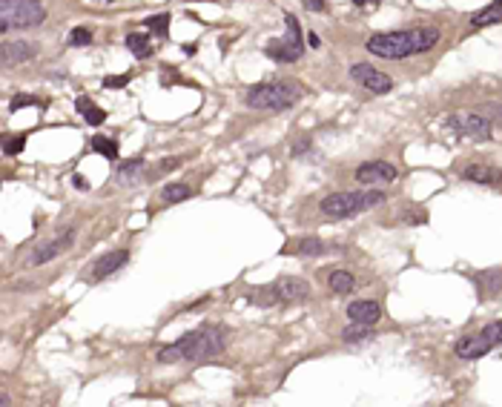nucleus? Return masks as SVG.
<instances>
[{
  "mask_svg": "<svg viewBox=\"0 0 502 407\" xmlns=\"http://www.w3.org/2000/svg\"><path fill=\"white\" fill-rule=\"evenodd\" d=\"M440 43V29L436 26H413V29H399V32H379L370 35L365 49L374 58L385 60H404L411 55H425Z\"/></svg>",
  "mask_w": 502,
  "mask_h": 407,
  "instance_id": "nucleus-1",
  "label": "nucleus"
},
{
  "mask_svg": "<svg viewBox=\"0 0 502 407\" xmlns=\"http://www.w3.org/2000/svg\"><path fill=\"white\" fill-rule=\"evenodd\" d=\"M227 347V336L221 327H198L184 333L178 341L158 350V362L172 364V362H204L213 359Z\"/></svg>",
  "mask_w": 502,
  "mask_h": 407,
  "instance_id": "nucleus-2",
  "label": "nucleus"
},
{
  "mask_svg": "<svg viewBox=\"0 0 502 407\" xmlns=\"http://www.w3.org/2000/svg\"><path fill=\"white\" fill-rule=\"evenodd\" d=\"M301 97V86L290 84V80H270V84H258L250 86L244 95V104L250 109H273V112H284L290 109Z\"/></svg>",
  "mask_w": 502,
  "mask_h": 407,
  "instance_id": "nucleus-3",
  "label": "nucleus"
},
{
  "mask_svg": "<svg viewBox=\"0 0 502 407\" xmlns=\"http://www.w3.org/2000/svg\"><path fill=\"white\" fill-rule=\"evenodd\" d=\"M379 204H385V192L367 189V192H333L328 198H321L319 207H321V216L328 218H353Z\"/></svg>",
  "mask_w": 502,
  "mask_h": 407,
  "instance_id": "nucleus-4",
  "label": "nucleus"
},
{
  "mask_svg": "<svg viewBox=\"0 0 502 407\" xmlns=\"http://www.w3.org/2000/svg\"><path fill=\"white\" fill-rule=\"evenodd\" d=\"M46 21V6L41 0H3L0 3V32L32 29Z\"/></svg>",
  "mask_w": 502,
  "mask_h": 407,
  "instance_id": "nucleus-5",
  "label": "nucleus"
},
{
  "mask_svg": "<svg viewBox=\"0 0 502 407\" xmlns=\"http://www.w3.org/2000/svg\"><path fill=\"white\" fill-rule=\"evenodd\" d=\"M307 296H310V284L304 279H296V275H284L276 284L250 292L247 299L255 304H279V301H304Z\"/></svg>",
  "mask_w": 502,
  "mask_h": 407,
  "instance_id": "nucleus-6",
  "label": "nucleus"
},
{
  "mask_svg": "<svg viewBox=\"0 0 502 407\" xmlns=\"http://www.w3.org/2000/svg\"><path fill=\"white\" fill-rule=\"evenodd\" d=\"M499 345H502V321H491V324H485L479 333L459 338L453 350H457L459 359L474 362V359H479V356H485V353H491Z\"/></svg>",
  "mask_w": 502,
  "mask_h": 407,
  "instance_id": "nucleus-7",
  "label": "nucleus"
},
{
  "mask_svg": "<svg viewBox=\"0 0 502 407\" xmlns=\"http://www.w3.org/2000/svg\"><path fill=\"white\" fill-rule=\"evenodd\" d=\"M287 23V35L279 40H270L264 55L279 60V63H296L304 55V40H301V23L296 21V14H284Z\"/></svg>",
  "mask_w": 502,
  "mask_h": 407,
  "instance_id": "nucleus-8",
  "label": "nucleus"
},
{
  "mask_svg": "<svg viewBox=\"0 0 502 407\" xmlns=\"http://www.w3.org/2000/svg\"><path fill=\"white\" fill-rule=\"evenodd\" d=\"M350 78L359 86H365L367 92H374V95H387V92L393 89V80L387 78L385 72H379L376 67H370V63H353V67H350Z\"/></svg>",
  "mask_w": 502,
  "mask_h": 407,
  "instance_id": "nucleus-9",
  "label": "nucleus"
},
{
  "mask_svg": "<svg viewBox=\"0 0 502 407\" xmlns=\"http://www.w3.org/2000/svg\"><path fill=\"white\" fill-rule=\"evenodd\" d=\"M126 261H129V250L104 253L101 258H95V261L84 270V281H104V279H109L112 272H118Z\"/></svg>",
  "mask_w": 502,
  "mask_h": 407,
  "instance_id": "nucleus-10",
  "label": "nucleus"
},
{
  "mask_svg": "<svg viewBox=\"0 0 502 407\" xmlns=\"http://www.w3.org/2000/svg\"><path fill=\"white\" fill-rule=\"evenodd\" d=\"M72 241H75V230L60 233L58 238H52V241L41 244V247H35V253L29 255V264H32V267H41V264L55 261V258H58L60 253H67V250L72 247Z\"/></svg>",
  "mask_w": 502,
  "mask_h": 407,
  "instance_id": "nucleus-11",
  "label": "nucleus"
},
{
  "mask_svg": "<svg viewBox=\"0 0 502 407\" xmlns=\"http://www.w3.org/2000/svg\"><path fill=\"white\" fill-rule=\"evenodd\" d=\"M448 126L457 135H465V138H477V141L491 138V121L485 115H457V118L448 121Z\"/></svg>",
  "mask_w": 502,
  "mask_h": 407,
  "instance_id": "nucleus-12",
  "label": "nucleus"
},
{
  "mask_svg": "<svg viewBox=\"0 0 502 407\" xmlns=\"http://www.w3.org/2000/svg\"><path fill=\"white\" fill-rule=\"evenodd\" d=\"M396 178V167L391 164V161H367V164H362L359 170H356V181L359 184H391Z\"/></svg>",
  "mask_w": 502,
  "mask_h": 407,
  "instance_id": "nucleus-13",
  "label": "nucleus"
},
{
  "mask_svg": "<svg viewBox=\"0 0 502 407\" xmlns=\"http://www.w3.org/2000/svg\"><path fill=\"white\" fill-rule=\"evenodd\" d=\"M459 175L465 178V181L471 184H482V187H502V170L497 167H488V164H468L459 170Z\"/></svg>",
  "mask_w": 502,
  "mask_h": 407,
  "instance_id": "nucleus-14",
  "label": "nucleus"
},
{
  "mask_svg": "<svg viewBox=\"0 0 502 407\" xmlns=\"http://www.w3.org/2000/svg\"><path fill=\"white\" fill-rule=\"evenodd\" d=\"M347 318L350 321H362V324H374L382 318V307H379V301H374V299H359V301H350L347 304Z\"/></svg>",
  "mask_w": 502,
  "mask_h": 407,
  "instance_id": "nucleus-15",
  "label": "nucleus"
},
{
  "mask_svg": "<svg viewBox=\"0 0 502 407\" xmlns=\"http://www.w3.org/2000/svg\"><path fill=\"white\" fill-rule=\"evenodd\" d=\"M75 109L80 112V118H84L89 126H101L104 121H106V112L92 101V97H87V95H80L78 101H75Z\"/></svg>",
  "mask_w": 502,
  "mask_h": 407,
  "instance_id": "nucleus-16",
  "label": "nucleus"
},
{
  "mask_svg": "<svg viewBox=\"0 0 502 407\" xmlns=\"http://www.w3.org/2000/svg\"><path fill=\"white\" fill-rule=\"evenodd\" d=\"M494 23H502V0H494V3H488L482 12H477L474 18H471V26L474 29L494 26Z\"/></svg>",
  "mask_w": 502,
  "mask_h": 407,
  "instance_id": "nucleus-17",
  "label": "nucleus"
},
{
  "mask_svg": "<svg viewBox=\"0 0 502 407\" xmlns=\"http://www.w3.org/2000/svg\"><path fill=\"white\" fill-rule=\"evenodd\" d=\"M32 55H35V49H32V43H23V40H18V43H3V67H12V63H18V60H29Z\"/></svg>",
  "mask_w": 502,
  "mask_h": 407,
  "instance_id": "nucleus-18",
  "label": "nucleus"
},
{
  "mask_svg": "<svg viewBox=\"0 0 502 407\" xmlns=\"http://www.w3.org/2000/svg\"><path fill=\"white\" fill-rule=\"evenodd\" d=\"M144 167H147V164H144L141 158L121 164V167H118V184H121V187H133V184L138 181V178L144 175Z\"/></svg>",
  "mask_w": 502,
  "mask_h": 407,
  "instance_id": "nucleus-19",
  "label": "nucleus"
},
{
  "mask_svg": "<svg viewBox=\"0 0 502 407\" xmlns=\"http://www.w3.org/2000/svg\"><path fill=\"white\" fill-rule=\"evenodd\" d=\"M328 284H330V290L336 292V296H347V292H353V287H356V279L347 270H333Z\"/></svg>",
  "mask_w": 502,
  "mask_h": 407,
  "instance_id": "nucleus-20",
  "label": "nucleus"
},
{
  "mask_svg": "<svg viewBox=\"0 0 502 407\" xmlns=\"http://www.w3.org/2000/svg\"><path fill=\"white\" fill-rule=\"evenodd\" d=\"M477 281L485 296H497V292H502V270H485V272H479Z\"/></svg>",
  "mask_w": 502,
  "mask_h": 407,
  "instance_id": "nucleus-21",
  "label": "nucleus"
},
{
  "mask_svg": "<svg viewBox=\"0 0 502 407\" xmlns=\"http://www.w3.org/2000/svg\"><path fill=\"white\" fill-rule=\"evenodd\" d=\"M190 195H192L190 184H164V189H161V201H164V204H178V201H187Z\"/></svg>",
  "mask_w": 502,
  "mask_h": 407,
  "instance_id": "nucleus-22",
  "label": "nucleus"
},
{
  "mask_svg": "<svg viewBox=\"0 0 502 407\" xmlns=\"http://www.w3.org/2000/svg\"><path fill=\"white\" fill-rule=\"evenodd\" d=\"M126 49H129V52H133L135 58H152V52H155V49L150 46V38L141 35V32H138V35L133 32V35L126 38Z\"/></svg>",
  "mask_w": 502,
  "mask_h": 407,
  "instance_id": "nucleus-23",
  "label": "nucleus"
},
{
  "mask_svg": "<svg viewBox=\"0 0 502 407\" xmlns=\"http://www.w3.org/2000/svg\"><path fill=\"white\" fill-rule=\"evenodd\" d=\"M89 150H92V152H101L106 161H118V141H115V138H104V135L92 138Z\"/></svg>",
  "mask_w": 502,
  "mask_h": 407,
  "instance_id": "nucleus-24",
  "label": "nucleus"
},
{
  "mask_svg": "<svg viewBox=\"0 0 502 407\" xmlns=\"http://www.w3.org/2000/svg\"><path fill=\"white\" fill-rule=\"evenodd\" d=\"M325 253V241L321 238H313V235H307V238H301L299 244H296V255H321Z\"/></svg>",
  "mask_w": 502,
  "mask_h": 407,
  "instance_id": "nucleus-25",
  "label": "nucleus"
},
{
  "mask_svg": "<svg viewBox=\"0 0 502 407\" xmlns=\"http://www.w3.org/2000/svg\"><path fill=\"white\" fill-rule=\"evenodd\" d=\"M370 336V324H362V321H350L347 327L342 330V338L345 341H362Z\"/></svg>",
  "mask_w": 502,
  "mask_h": 407,
  "instance_id": "nucleus-26",
  "label": "nucleus"
},
{
  "mask_svg": "<svg viewBox=\"0 0 502 407\" xmlns=\"http://www.w3.org/2000/svg\"><path fill=\"white\" fill-rule=\"evenodd\" d=\"M147 29L155 32L158 38H167V32H170V14L164 12V14H152V18H147Z\"/></svg>",
  "mask_w": 502,
  "mask_h": 407,
  "instance_id": "nucleus-27",
  "label": "nucleus"
},
{
  "mask_svg": "<svg viewBox=\"0 0 502 407\" xmlns=\"http://www.w3.org/2000/svg\"><path fill=\"white\" fill-rule=\"evenodd\" d=\"M92 43V32L87 26H75L69 32V46H89Z\"/></svg>",
  "mask_w": 502,
  "mask_h": 407,
  "instance_id": "nucleus-28",
  "label": "nucleus"
},
{
  "mask_svg": "<svg viewBox=\"0 0 502 407\" xmlns=\"http://www.w3.org/2000/svg\"><path fill=\"white\" fill-rule=\"evenodd\" d=\"M23 146H26V138L18 135V138H12V141L3 143V152H6V155H18V152H23Z\"/></svg>",
  "mask_w": 502,
  "mask_h": 407,
  "instance_id": "nucleus-29",
  "label": "nucleus"
},
{
  "mask_svg": "<svg viewBox=\"0 0 502 407\" xmlns=\"http://www.w3.org/2000/svg\"><path fill=\"white\" fill-rule=\"evenodd\" d=\"M32 104H38V97H32V95H14L9 106H12V112H18L21 106H32Z\"/></svg>",
  "mask_w": 502,
  "mask_h": 407,
  "instance_id": "nucleus-30",
  "label": "nucleus"
},
{
  "mask_svg": "<svg viewBox=\"0 0 502 407\" xmlns=\"http://www.w3.org/2000/svg\"><path fill=\"white\" fill-rule=\"evenodd\" d=\"M129 84V75H118V78H104V86L106 89H121Z\"/></svg>",
  "mask_w": 502,
  "mask_h": 407,
  "instance_id": "nucleus-31",
  "label": "nucleus"
},
{
  "mask_svg": "<svg viewBox=\"0 0 502 407\" xmlns=\"http://www.w3.org/2000/svg\"><path fill=\"white\" fill-rule=\"evenodd\" d=\"M304 9L307 12H325L328 3H325V0H304Z\"/></svg>",
  "mask_w": 502,
  "mask_h": 407,
  "instance_id": "nucleus-32",
  "label": "nucleus"
},
{
  "mask_svg": "<svg viewBox=\"0 0 502 407\" xmlns=\"http://www.w3.org/2000/svg\"><path fill=\"white\" fill-rule=\"evenodd\" d=\"M72 184H75L78 189H89V184H87V178H84V175H78V172L72 175Z\"/></svg>",
  "mask_w": 502,
  "mask_h": 407,
  "instance_id": "nucleus-33",
  "label": "nucleus"
},
{
  "mask_svg": "<svg viewBox=\"0 0 502 407\" xmlns=\"http://www.w3.org/2000/svg\"><path fill=\"white\" fill-rule=\"evenodd\" d=\"M307 40H310V46H313V49H319V46H321V40H319V35H310V38H307Z\"/></svg>",
  "mask_w": 502,
  "mask_h": 407,
  "instance_id": "nucleus-34",
  "label": "nucleus"
},
{
  "mask_svg": "<svg viewBox=\"0 0 502 407\" xmlns=\"http://www.w3.org/2000/svg\"><path fill=\"white\" fill-rule=\"evenodd\" d=\"M353 3H356V6H365V3H367V0H353Z\"/></svg>",
  "mask_w": 502,
  "mask_h": 407,
  "instance_id": "nucleus-35",
  "label": "nucleus"
}]
</instances>
